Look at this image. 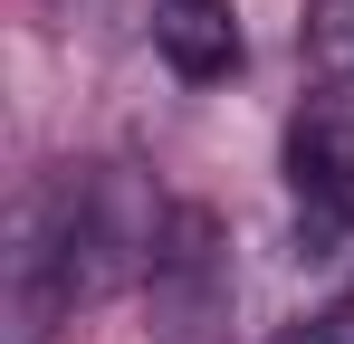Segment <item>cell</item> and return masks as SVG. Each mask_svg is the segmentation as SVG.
Instances as JSON below:
<instances>
[{
    "instance_id": "cell-2",
    "label": "cell",
    "mask_w": 354,
    "mask_h": 344,
    "mask_svg": "<svg viewBox=\"0 0 354 344\" xmlns=\"http://www.w3.org/2000/svg\"><path fill=\"white\" fill-rule=\"evenodd\" d=\"M153 57L173 67L182 86H221L239 77V10L230 0H153Z\"/></svg>"
},
{
    "instance_id": "cell-3",
    "label": "cell",
    "mask_w": 354,
    "mask_h": 344,
    "mask_svg": "<svg viewBox=\"0 0 354 344\" xmlns=\"http://www.w3.org/2000/svg\"><path fill=\"white\" fill-rule=\"evenodd\" d=\"M278 344H354V296H335L326 316H306L297 335H278Z\"/></svg>"
},
{
    "instance_id": "cell-1",
    "label": "cell",
    "mask_w": 354,
    "mask_h": 344,
    "mask_svg": "<svg viewBox=\"0 0 354 344\" xmlns=\"http://www.w3.org/2000/svg\"><path fill=\"white\" fill-rule=\"evenodd\" d=\"M288 191H297V239L306 258H345L354 249V106L326 86L288 124Z\"/></svg>"
}]
</instances>
